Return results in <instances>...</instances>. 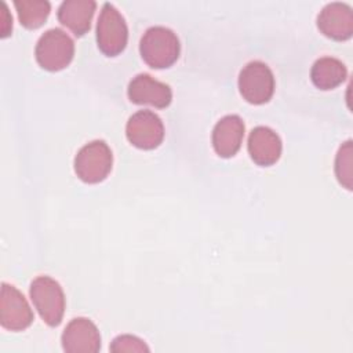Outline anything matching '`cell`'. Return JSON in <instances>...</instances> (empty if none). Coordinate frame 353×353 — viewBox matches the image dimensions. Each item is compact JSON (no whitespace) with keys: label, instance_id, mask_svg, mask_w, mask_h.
<instances>
[{"label":"cell","instance_id":"obj_1","mask_svg":"<svg viewBox=\"0 0 353 353\" xmlns=\"http://www.w3.org/2000/svg\"><path fill=\"white\" fill-rule=\"evenodd\" d=\"M181 44L176 34L165 26L149 28L139 41L142 59L153 69L171 66L179 57Z\"/></svg>","mask_w":353,"mask_h":353},{"label":"cell","instance_id":"obj_2","mask_svg":"<svg viewBox=\"0 0 353 353\" xmlns=\"http://www.w3.org/2000/svg\"><path fill=\"white\" fill-rule=\"evenodd\" d=\"M29 295L46 324L50 327L61 324L65 312V295L58 281L48 276H39L30 283Z\"/></svg>","mask_w":353,"mask_h":353},{"label":"cell","instance_id":"obj_3","mask_svg":"<svg viewBox=\"0 0 353 353\" xmlns=\"http://www.w3.org/2000/svg\"><path fill=\"white\" fill-rule=\"evenodd\" d=\"M34 55L43 69L57 72L66 68L73 59L74 43L62 29H48L37 40Z\"/></svg>","mask_w":353,"mask_h":353},{"label":"cell","instance_id":"obj_4","mask_svg":"<svg viewBox=\"0 0 353 353\" xmlns=\"http://www.w3.org/2000/svg\"><path fill=\"white\" fill-rule=\"evenodd\" d=\"M128 28L124 17L117 8L105 3L101 8L97 22V44L108 57L119 55L127 46Z\"/></svg>","mask_w":353,"mask_h":353},{"label":"cell","instance_id":"obj_5","mask_svg":"<svg viewBox=\"0 0 353 353\" xmlns=\"http://www.w3.org/2000/svg\"><path fill=\"white\" fill-rule=\"evenodd\" d=\"M113 156L105 141L95 139L84 145L74 157V171L87 183L103 181L112 170Z\"/></svg>","mask_w":353,"mask_h":353},{"label":"cell","instance_id":"obj_6","mask_svg":"<svg viewBox=\"0 0 353 353\" xmlns=\"http://www.w3.org/2000/svg\"><path fill=\"white\" fill-rule=\"evenodd\" d=\"M239 91L241 97L252 103H266L274 92V76L262 61L248 62L239 74Z\"/></svg>","mask_w":353,"mask_h":353},{"label":"cell","instance_id":"obj_7","mask_svg":"<svg viewBox=\"0 0 353 353\" xmlns=\"http://www.w3.org/2000/svg\"><path fill=\"white\" fill-rule=\"evenodd\" d=\"M125 135L134 146L150 150L163 142L164 125L156 113L150 110H139L128 119Z\"/></svg>","mask_w":353,"mask_h":353},{"label":"cell","instance_id":"obj_8","mask_svg":"<svg viewBox=\"0 0 353 353\" xmlns=\"http://www.w3.org/2000/svg\"><path fill=\"white\" fill-rule=\"evenodd\" d=\"M33 321V312L14 285L3 283L0 294V324L10 331H22Z\"/></svg>","mask_w":353,"mask_h":353},{"label":"cell","instance_id":"obj_9","mask_svg":"<svg viewBox=\"0 0 353 353\" xmlns=\"http://www.w3.org/2000/svg\"><path fill=\"white\" fill-rule=\"evenodd\" d=\"M62 349L68 353H97L101 349V335L97 325L85 317H76L65 327Z\"/></svg>","mask_w":353,"mask_h":353},{"label":"cell","instance_id":"obj_10","mask_svg":"<svg viewBox=\"0 0 353 353\" xmlns=\"http://www.w3.org/2000/svg\"><path fill=\"white\" fill-rule=\"evenodd\" d=\"M317 28L320 32L338 41H343L353 34V11L346 3H328L317 15Z\"/></svg>","mask_w":353,"mask_h":353},{"label":"cell","instance_id":"obj_11","mask_svg":"<svg viewBox=\"0 0 353 353\" xmlns=\"http://www.w3.org/2000/svg\"><path fill=\"white\" fill-rule=\"evenodd\" d=\"M127 94L130 101L137 105H152L160 109L167 108L172 99L170 85L153 79L148 73L137 74L130 81Z\"/></svg>","mask_w":353,"mask_h":353},{"label":"cell","instance_id":"obj_12","mask_svg":"<svg viewBox=\"0 0 353 353\" xmlns=\"http://www.w3.org/2000/svg\"><path fill=\"white\" fill-rule=\"evenodd\" d=\"M248 153L252 161L258 165L268 167L274 164L281 154V139L269 127L258 125L248 135Z\"/></svg>","mask_w":353,"mask_h":353},{"label":"cell","instance_id":"obj_13","mask_svg":"<svg viewBox=\"0 0 353 353\" xmlns=\"http://www.w3.org/2000/svg\"><path fill=\"white\" fill-rule=\"evenodd\" d=\"M244 123L237 114L223 116L212 130V146L221 157L234 156L243 142Z\"/></svg>","mask_w":353,"mask_h":353},{"label":"cell","instance_id":"obj_14","mask_svg":"<svg viewBox=\"0 0 353 353\" xmlns=\"http://www.w3.org/2000/svg\"><path fill=\"white\" fill-rule=\"evenodd\" d=\"M95 8L94 0H65L58 7L57 17L74 36H83L91 28Z\"/></svg>","mask_w":353,"mask_h":353},{"label":"cell","instance_id":"obj_15","mask_svg":"<svg viewBox=\"0 0 353 353\" xmlns=\"http://www.w3.org/2000/svg\"><path fill=\"white\" fill-rule=\"evenodd\" d=\"M347 70L342 61L332 57L319 58L310 70L312 83L320 90H332L346 80Z\"/></svg>","mask_w":353,"mask_h":353},{"label":"cell","instance_id":"obj_16","mask_svg":"<svg viewBox=\"0 0 353 353\" xmlns=\"http://www.w3.org/2000/svg\"><path fill=\"white\" fill-rule=\"evenodd\" d=\"M14 6L21 25L26 29L40 28L51 11V4L46 0H15Z\"/></svg>","mask_w":353,"mask_h":353},{"label":"cell","instance_id":"obj_17","mask_svg":"<svg viewBox=\"0 0 353 353\" xmlns=\"http://www.w3.org/2000/svg\"><path fill=\"white\" fill-rule=\"evenodd\" d=\"M335 175L342 186L352 190L353 182V150L352 141H346L341 145L335 157Z\"/></svg>","mask_w":353,"mask_h":353},{"label":"cell","instance_id":"obj_18","mask_svg":"<svg viewBox=\"0 0 353 353\" xmlns=\"http://www.w3.org/2000/svg\"><path fill=\"white\" fill-rule=\"evenodd\" d=\"M112 352H148L149 347L142 339L134 335H119L110 345Z\"/></svg>","mask_w":353,"mask_h":353},{"label":"cell","instance_id":"obj_19","mask_svg":"<svg viewBox=\"0 0 353 353\" xmlns=\"http://www.w3.org/2000/svg\"><path fill=\"white\" fill-rule=\"evenodd\" d=\"M0 30H1V37H6L10 34L11 29H12V18L8 12L7 4L4 1H1V11H0Z\"/></svg>","mask_w":353,"mask_h":353}]
</instances>
